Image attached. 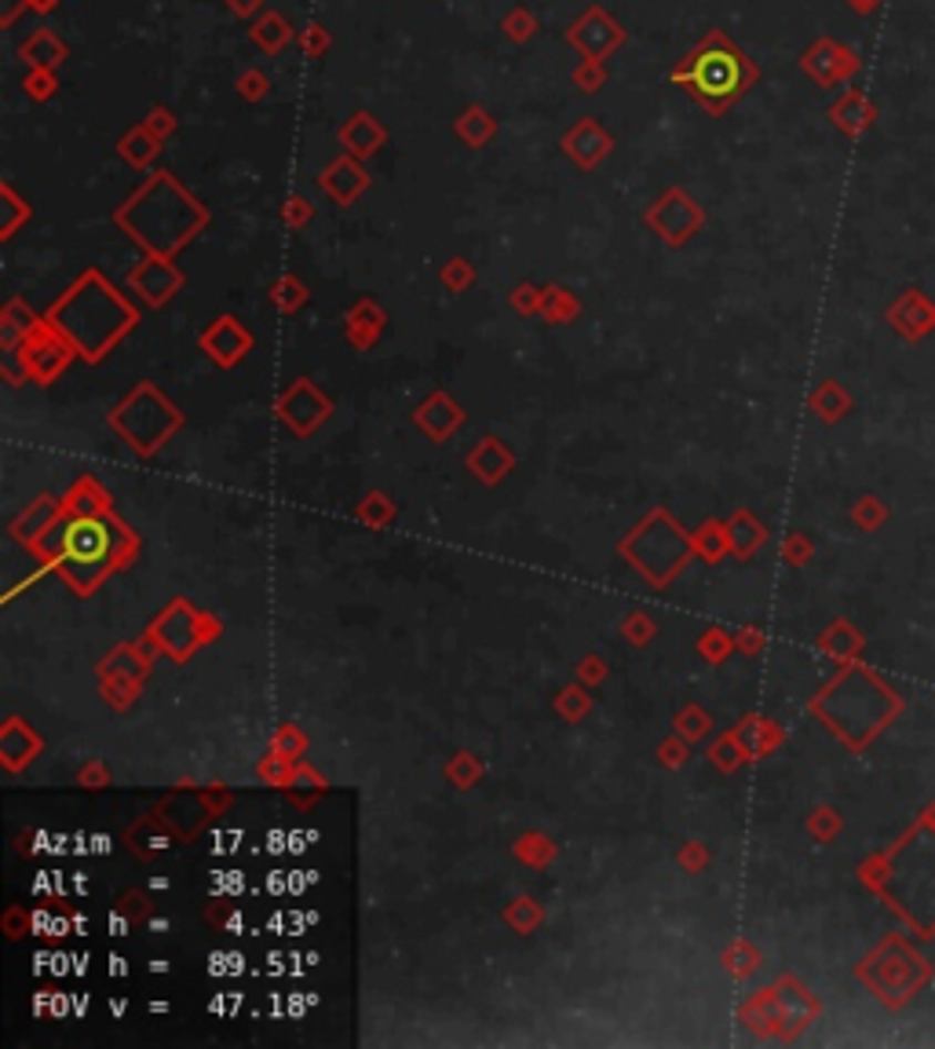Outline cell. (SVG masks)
<instances>
[{"mask_svg": "<svg viewBox=\"0 0 935 1049\" xmlns=\"http://www.w3.org/2000/svg\"><path fill=\"white\" fill-rule=\"evenodd\" d=\"M234 89H238L245 103H264L270 92V78L260 66H245L238 78H234Z\"/></svg>", "mask_w": 935, "mask_h": 1049, "instance_id": "20", "label": "cell"}, {"mask_svg": "<svg viewBox=\"0 0 935 1049\" xmlns=\"http://www.w3.org/2000/svg\"><path fill=\"white\" fill-rule=\"evenodd\" d=\"M369 187V173L359 157L351 154H337L322 173H318V191L329 194L337 205H351L359 202V194Z\"/></svg>", "mask_w": 935, "mask_h": 1049, "instance_id": "7", "label": "cell"}, {"mask_svg": "<svg viewBox=\"0 0 935 1049\" xmlns=\"http://www.w3.org/2000/svg\"><path fill=\"white\" fill-rule=\"evenodd\" d=\"M450 282H453V286H461V282H464V260H453V267H450Z\"/></svg>", "mask_w": 935, "mask_h": 1049, "instance_id": "30", "label": "cell"}, {"mask_svg": "<svg viewBox=\"0 0 935 1049\" xmlns=\"http://www.w3.org/2000/svg\"><path fill=\"white\" fill-rule=\"evenodd\" d=\"M19 59L27 63V70H59L70 59V44L52 27H37L19 44Z\"/></svg>", "mask_w": 935, "mask_h": 1049, "instance_id": "10", "label": "cell"}, {"mask_svg": "<svg viewBox=\"0 0 935 1049\" xmlns=\"http://www.w3.org/2000/svg\"><path fill=\"white\" fill-rule=\"evenodd\" d=\"M202 344L213 351L219 362H234V359H242L245 348H249V337H245L242 329L234 326V319H219V326L213 329V333L202 337Z\"/></svg>", "mask_w": 935, "mask_h": 1049, "instance_id": "16", "label": "cell"}, {"mask_svg": "<svg viewBox=\"0 0 935 1049\" xmlns=\"http://www.w3.org/2000/svg\"><path fill=\"white\" fill-rule=\"evenodd\" d=\"M625 41H629V30H625L621 22L599 4L585 8L582 16L567 27V44L582 59H593V63H607V59H614L625 48Z\"/></svg>", "mask_w": 935, "mask_h": 1049, "instance_id": "3", "label": "cell"}, {"mask_svg": "<svg viewBox=\"0 0 935 1049\" xmlns=\"http://www.w3.org/2000/svg\"><path fill=\"white\" fill-rule=\"evenodd\" d=\"M797 63H801V70L819 84V89L847 84L859 70H863V59H859L847 44L833 41V37H819V41H811Z\"/></svg>", "mask_w": 935, "mask_h": 1049, "instance_id": "4", "label": "cell"}, {"mask_svg": "<svg viewBox=\"0 0 935 1049\" xmlns=\"http://www.w3.org/2000/svg\"><path fill=\"white\" fill-rule=\"evenodd\" d=\"M559 146H563V154H567L577 168L593 173V168L603 165V157L614 151V136L603 128L599 117H582V121H574L567 132H563Z\"/></svg>", "mask_w": 935, "mask_h": 1049, "instance_id": "6", "label": "cell"}, {"mask_svg": "<svg viewBox=\"0 0 935 1049\" xmlns=\"http://www.w3.org/2000/svg\"><path fill=\"white\" fill-rule=\"evenodd\" d=\"M453 136H458L464 146H472V151H483V146L497 136V117L490 114L486 106L472 103L453 117Z\"/></svg>", "mask_w": 935, "mask_h": 1049, "instance_id": "12", "label": "cell"}, {"mask_svg": "<svg viewBox=\"0 0 935 1049\" xmlns=\"http://www.w3.org/2000/svg\"><path fill=\"white\" fill-rule=\"evenodd\" d=\"M571 81H574L577 92L599 95L603 89H607V63H593V59H582V63H577L574 73H571Z\"/></svg>", "mask_w": 935, "mask_h": 1049, "instance_id": "19", "label": "cell"}, {"mask_svg": "<svg viewBox=\"0 0 935 1049\" xmlns=\"http://www.w3.org/2000/svg\"><path fill=\"white\" fill-rule=\"evenodd\" d=\"M0 198H4V205H8V224H4V230L11 235L19 219H22V216H30V209H27V205H22V198L16 194V187H11V183H4V187H0Z\"/></svg>", "mask_w": 935, "mask_h": 1049, "instance_id": "23", "label": "cell"}, {"mask_svg": "<svg viewBox=\"0 0 935 1049\" xmlns=\"http://www.w3.org/2000/svg\"><path fill=\"white\" fill-rule=\"evenodd\" d=\"M22 92H27V100H33V103L55 100L59 70H27V78H22Z\"/></svg>", "mask_w": 935, "mask_h": 1049, "instance_id": "18", "label": "cell"}, {"mask_svg": "<svg viewBox=\"0 0 935 1049\" xmlns=\"http://www.w3.org/2000/svg\"><path fill=\"white\" fill-rule=\"evenodd\" d=\"M701 219H706V216H701V205L680 187L666 191L647 209V224L655 227L658 235L669 241V246H684V241L701 227Z\"/></svg>", "mask_w": 935, "mask_h": 1049, "instance_id": "5", "label": "cell"}, {"mask_svg": "<svg viewBox=\"0 0 935 1049\" xmlns=\"http://www.w3.org/2000/svg\"><path fill=\"white\" fill-rule=\"evenodd\" d=\"M297 44L307 59H326L329 48H333V33H329L322 22H307V27L297 33Z\"/></svg>", "mask_w": 935, "mask_h": 1049, "instance_id": "21", "label": "cell"}, {"mask_svg": "<svg viewBox=\"0 0 935 1049\" xmlns=\"http://www.w3.org/2000/svg\"><path fill=\"white\" fill-rule=\"evenodd\" d=\"M249 41L260 48L264 55H278L281 48L292 41V22L281 16V11H264V16L253 19Z\"/></svg>", "mask_w": 935, "mask_h": 1049, "instance_id": "13", "label": "cell"}, {"mask_svg": "<svg viewBox=\"0 0 935 1049\" xmlns=\"http://www.w3.org/2000/svg\"><path fill=\"white\" fill-rule=\"evenodd\" d=\"M275 300L281 304V311H292L297 304L304 300V289H300V282H292V278H286L278 289H275Z\"/></svg>", "mask_w": 935, "mask_h": 1049, "instance_id": "24", "label": "cell"}, {"mask_svg": "<svg viewBox=\"0 0 935 1049\" xmlns=\"http://www.w3.org/2000/svg\"><path fill=\"white\" fill-rule=\"evenodd\" d=\"M22 11H30V0H0V27H16Z\"/></svg>", "mask_w": 935, "mask_h": 1049, "instance_id": "26", "label": "cell"}, {"mask_svg": "<svg viewBox=\"0 0 935 1049\" xmlns=\"http://www.w3.org/2000/svg\"><path fill=\"white\" fill-rule=\"evenodd\" d=\"M286 219L292 227L307 224V219H311V205H307V198H300V194H297V198H289L286 202Z\"/></svg>", "mask_w": 935, "mask_h": 1049, "instance_id": "27", "label": "cell"}, {"mask_svg": "<svg viewBox=\"0 0 935 1049\" xmlns=\"http://www.w3.org/2000/svg\"><path fill=\"white\" fill-rule=\"evenodd\" d=\"M830 125L847 140H859L877 125V103L870 100L863 89H847L844 95H836L833 106L826 110Z\"/></svg>", "mask_w": 935, "mask_h": 1049, "instance_id": "9", "label": "cell"}, {"mask_svg": "<svg viewBox=\"0 0 935 1049\" xmlns=\"http://www.w3.org/2000/svg\"><path fill=\"white\" fill-rule=\"evenodd\" d=\"M501 33L508 37L512 44H531L534 37L541 33V19L526 4H512L501 16Z\"/></svg>", "mask_w": 935, "mask_h": 1049, "instance_id": "17", "label": "cell"}, {"mask_svg": "<svg viewBox=\"0 0 935 1049\" xmlns=\"http://www.w3.org/2000/svg\"><path fill=\"white\" fill-rule=\"evenodd\" d=\"M227 11L234 19H256V16H264V0H227Z\"/></svg>", "mask_w": 935, "mask_h": 1049, "instance_id": "25", "label": "cell"}, {"mask_svg": "<svg viewBox=\"0 0 935 1049\" xmlns=\"http://www.w3.org/2000/svg\"><path fill=\"white\" fill-rule=\"evenodd\" d=\"M59 4H63V0H30V11H37V16H52Z\"/></svg>", "mask_w": 935, "mask_h": 1049, "instance_id": "29", "label": "cell"}, {"mask_svg": "<svg viewBox=\"0 0 935 1049\" xmlns=\"http://www.w3.org/2000/svg\"><path fill=\"white\" fill-rule=\"evenodd\" d=\"M110 553V531L95 520H81L66 531V556L78 564H95Z\"/></svg>", "mask_w": 935, "mask_h": 1049, "instance_id": "11", "label": "cell"}, {"mask_svg": "<svg viewBox=\"0 0 935 1049\" xmlns=\"http://www.w3.org/2000/svg\"><path fill=\"white\" fill-rule=\"evenodd\" d=\"M143 125L151 128V136H157V140H162V143H168L172 136H176V128H179V117L172 114L168 106H162V103H157V106H151V110H146Z\"/></svg>", "mask_w": 935, "mask_h": 1049, "instance_id": "22", "label": "cell"}, {"mask_svg": "<svg viewBox=\"0 0 935 1049\" xmlns=\"http://www.w3.org/2000/svg\"><path fill=\"white\" fill-rule=\"evenodd\" d=\"M337 143L343 146V154L359 157V162H369V157L388 146V128L380 125V117L369 114V110H355V114L337 128Z\"/></svg>", "mask_w": 935, "mask_h": 1049, "instance_id": "8", "label": "cell"}, {"mask_svg": "<svg viewBox=\"0 0 935 1049\" xmlns=\"http://www.w3.org/2000/svg\"><path fill=\"white\" fill-rule=\"evenodd\" d=\"M844 4L852 8L855 16H873V11H877V8L884 4V0H844Z\"/></svg>", "mask_w": 935, "mask_h": 1049, "instance_id": "28", "label": "cell"}, {"mask_svg": "<svg viewBox=\"0 0 935 1049\" xmlns=\"http://www.w3.org/2000/svg\"><path fill=\"white\" fill-rule=\"evenodd\" d=\"M669 81L691 95L706 114L723 117L738 100H746V95L757 89L760 63L742 44H734L723 30H709L691 52L669 70Z\"/></svg>", "mask_w": 935, "mask_h": 1049, "instance_id": "1", "label": "cell"}, {"mask_svg": "<svg viewBox=\"0 0 935 1049\" xmlns=\"http://www.w3.org/2000/svg\"><path fill=\"white\" fill-rule=\"evenodd\" d=\"M162 146L165 143L157 136H151V128H146L143 121H135L125 136L117 140V154L125 157L132 168H146V165H154L157 157H162Z\"/></svg>", "mask_w": 935, "mask_h": 1049, "instance_id": "14", "label": "cell"}, {"mask_svg": "<svg viewBox=\"0 0 935 1049\" xmlns=\"http://www.w3.org/2000/svg\"><path fill=\"white\" fill-rule=\"evenodd\" d=\"M132 286L140 289L151 304H162L172 289H179V275H172L165 264L151 260V264H143L140 271H132Z\"/></svg>", "mask_w": 935, "mask_h": 1049, "instance_id": "15", "label": "cell"}, {"mask_svg": "<svg viewBox=\"0 0 935 1049\" xmlns=\"http://www.w3.org/2000/svg\"><path fill=\"white\" fill-rule=\"evenodd\" d=\"M117 219L121 227L132 230L135 241H143V246H151L157 253H172L179 249L208 216L198 209V202L179 187L176 176L162 168V173H154V179L146 183V187L132 194L125 209L117 213Z\"/></svg>", "mask_w": 935, "mask_h": 1049, "instance_id": "2", "label": "cell"}]
</instances>
